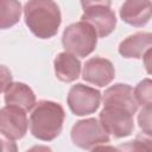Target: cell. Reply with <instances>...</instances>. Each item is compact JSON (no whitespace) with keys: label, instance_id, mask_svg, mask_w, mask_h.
Segmentation results:
<instances>
[{"label":"cell","instance_id":"1","mask_svg":"<svg viewBox=\"0 0 152 152\" xmlns=\"http://www.w3.org/2000/svg\"><path fill=\"white\" fill-rule=\"evenodd\" d=\"M24 19L30 31L40 39L57 34L62 23L58 5L51 0H31L24 6Z\"/></svg>","mask_w":152,"mask_h":152},{"label":"cell","instance_id":"2","mask_svg":"<svg viewBox=\"0 0 152 152\" xmlns=\"http://www.w3.org/2000/svg\"><path fill=\"white\" fill-rule=\"evenodd\" d=\"M65 113L58 102L42 100L36 103L30 116V131L32 135L43 141L56 139L63 128Z\"/></svg>","mask_w":152,"mask_h":152},{"label":"cell","instance_id":"3","mask_svg":"<svg viewBox=\"0 0 152 152\" xmlns=\"http://www.w3.org/2000/svg\"><path fill=\"white\" fill-rule=\"evenodd\" d=\"M62 44L65 52L75 57H87L96 48L97 34L89 24L80 20L65 27L62 36Z\"/></svg>","mask_w":152,"mask_h":152},{"label":"cell","instance_id":"4","mask_svg":"<svg viewBox=\"0 0 152 152\" xmlns=\"http://www.w3.org/2000/svg\"><path fill=\"white\" fill-rule=\"evenodd\" d=\"M110 5L112 2L108 0L81 1L83 8L81 21L89 24L101 38L109 36L116 26V17Z\"/></svg>","mask_w":152,"mask_h":152},{"label":"cell","instance_id":"5","mask_svg":"<svg viewBox=\"0 0 152 152\" xmlns=\"http://www.w3.org/2000/svg\"><path fill=\"white\" fill-rule=\"evenodd\" d=\"M70 135L72 142L83 150H90L94 146L109 142V135L95 118L77 121L72 126Z\"/></svg>","mask_w":152,"mask_h":152},{"label":"cell","instance_id":"6","mask_svg":"<svg viewBox=\"0 0 152 152\" xmlns=\"http://www.w3.org/2000/svg\"><path fill=\"white\" fill-rule=\"evenodd\" d=\"M100 124L108 135L112 134L115 138L128 137L134 129L133 114L120 107L103 106L100 112Z\"/></svg>","mask_w":152,"mask_h":152},{"label":"cell","instance_id":"7","mask_svg":"<svg viewBox=\"0 0 152 152\" xmlns=\"http://www.w3.org/2000/svg\"><path fill=\"white\" fill-rule=\"evenodd\" d=\"M66 102L70 110L77 116L93 114L100 107L101 93L95 88L77 83L70 88Z\"/></svg>","mask_w":152,"mask_h":152},{"label":"cell","instance_id":"8","mask_svg":"<svg viewBox=\"0 0 152 152\" xmlns=\"http://www.w3.org/2000/svg\"><path fill=\"white\" fill-rule=\"evenodd\" d=\"M28 127L26 112L13 106L0 108V133L11 140L21 139Z\"/></svg>","mask_w":152,"mask_h":152},{"label":"cell","instance_id":"9","mask_svg":"<svg viewBox=\"0 0 152 152\" xmlns=\"http://www.w3.org/2000/svg\"><path fill=\"white\" fill-rule=\"evenodd\" d=\"M82 75L86 82L97 87H106L114 80L115 69L109 59L96 56L86 62Z\"/></svg>","mask_w":152,"mask_h":152},{"label":"cell","instance_id":"10","mask_svg":"<svg viewBox=\"0 0 152 152\" xmlns=\"http://www.w3.org/2000/svg\"><path fill=\"white\" fill-rule=\"evenodd\" d=\"M103 106L120 107L128 110L131 114H134L138 110V103L134 97L133 88L125 83H116L104 90Z\"/></svg>","mask_w":152,"mask_h":152},{"label":"cell","instance_id":"11","mask_svg":"<svg viewBox=\"0 0 152 152\" xmlns=\"http://www.w3.org/2000/svg\"><path fill=\"white\" fill-rule=\"evenodd\" d=\"M151 1L127 0L120 7V18L128 25L141 27L151 19Z\"/></svg>","mask_w":152,"mask_h":152},{"label":"cell","instance_id":"12","mask_svg":"<svg viewBox=\"0 0 152 152\" xmlns=\"http://www.w3.org/2000/svg\"><path fill=\"white\" fill-rule=\"evenodd\" d=\"M152 34L150 32H137L125 38L119 45V53L126 58H142L151 50Z\"/></svg>","mask_w":152,"mask_h":152},{"label":"cell","instance_id":"13","mask_svg":"<svg viewBox=\"0 0 152 152\" xmlns=\"http://www.w3.org/2000/svg\"><path fill=\"white\" fill-rule=\"evenodd\" d=\"M5 103L6 106L18 107L25 112L34 108L37 101L33 90L25 83L12 82V84L5 91Z\"/></svg>","mask_w":152,"mask_h":152},{"label":"cell","instance_id":"14","mask_svg":"<svg viewBox=\"0 0 152 152\" xmlns=\"http://www.w3.org/2000/svg\"><path fill=\"white\" fill-rule=\"evenodd\" d=\"M56 77L65 83L74 82L81 74V62L69 52H61L53 61Z\"/></svg>","mask_w":152,"mask_h":152},{"label":"cell","instance_id":"15","mask_svg":"<svg viewBox=\"0 0 152 152\" xmlns=\"http://www.w3.org/2000/svg\"><path fill=\"white\" fill-rule=\"evenodd\" d=\"M21 4L17 0H0V30H6L19 23Z\"/></svg>","mask_w":152,"mask_h":152},{"label":"cell","instance_id":"16","mask_svg":"<svg viewBox=\"0 0 152 152\" xmlns=\"http://www.w3.org/2000/svg\"><path fill=\"white\" fill-rule=\"evenodd\" d=\"M152 82L150 78H145L142 81H140L135 89L133 90L134 93V97H135V101L139 104H141L142 107L145 106H151V102H152Z\"/></svg>","mask_w":152,"mask_h":152},{"label":"cell","instance_id":"17","mask_svg":"<svg viewBox=\"0 0 152 152\" xmlns=\"http://www.w3.org/2000/svg\"><path fill=\"white\" fill-rule=\"evenodd\" d=\"M118 148L120 152H152L148 138H137L132 141L120 144Z\"/></svg>","mask_w":152,"mask_h":152},{"label":"cell","instance_id":"18","mask_svg":"<svg viewBox=\"0 0 152 152\" xmlns=\"http://www.w3.org/2000/svg\"><path fill=\"white\" fill-rule=\"evenodd\" d=\"M139 127L147 134H151V106H145L139 113L138 116Z\"/></svg>","mask_w":152,"mask_h":152},{"label":"cell","instance_id":"19","mask_svg":"<svg viewBox=\"0 0 152 152\" xmlns=\"http://www.w3.org/2000/svg\"><path fill=\"white\" fill-rule=\"evenodd\" d=\"M12 72L5 65H0V93L7 90V88L12 84Z\"/></svg>","mask_w":152,"mask_h":152},{"label":"cell","instance_id":"20","mask_svg":"<svg viewBox=\"0 0 152 152\" xmlns=\"http://www.w3.org/2000/svg\"><path fill=\"white\" fill-rule=\"evenodd\" d=\"M0 152H18L17 144L11 139L0 135Z\"/></svg>","mask_w":152,"mask_h":152},{"label":"cell","instance_id":"21","mask_svg":"<svg viewBox=\"0 0 152 152\" xmlns=\"http://www.w3.org/2000/svg\"><path fill=\"white\" fill-rule=\"evenodd\" d=\"M90 152H120L118 147L112 145H97L91 148Z\"/></svg>","mask_w":152,"mask_h":152},{"label":"cell","instance_id":"22","mask_svg":"<svg viewBox=\"0 0 152 152\" xmlns=\"http://www.w3.org/2000/svg\"><path fill=\"white\" fill-rule=\"evenodd\" d=\"M26 152H52V150L45 145H36V146H32L31 148H28Z\"/></svg>","mask_w":152,"mask_h":152}]
</instances>
